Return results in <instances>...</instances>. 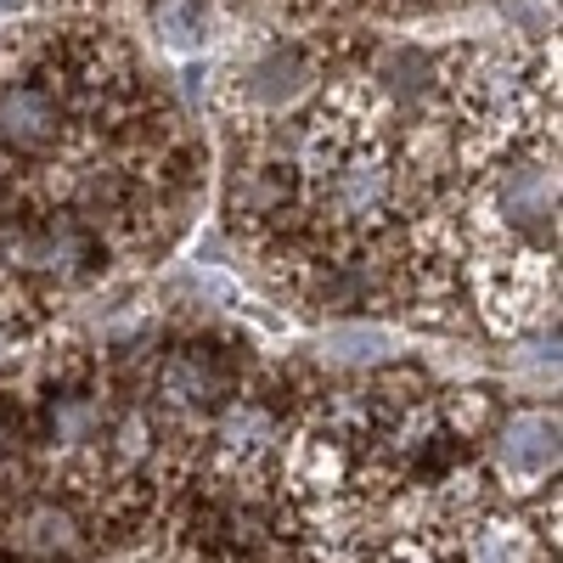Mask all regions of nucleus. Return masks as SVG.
Returning a JSON list of instances; mask_svg holds the SVG:
<instances>
[{
	"instance_id": "obj_1",
	"label": "nucleus",
	"mask_w": 563,
	"mask_h": 563,
	"mask_svg": "<svg viewBox=\"0 0 563 563\" xmlns=\"http://www.w3.org/2000/svg\"><path fill=\"white\" fill-rule=\"evenodd\" d=\"M102 249L85 225L74 220H45V225H18L0 231V271L12 282H40V288H74L97 271Z\"/></svg>"
},
{
	"instance_id": "obj_2",
	"label": "nucleus",
	"mask_w": 563,
	"mask_h": 563,
	"mask_svg": "<svg viewBox=\"0 0 563 563\" xmlns=\"http://www.w3.org/2000/svg\"><path fill=\"white\" fill-rule=\"evenodd\" d=\"M231 389V372L209 344H175L158 355L153 366V400L175 417H203L225 400Z\"/></svg>"
},
{
	"instance_id": "obj_3",
	"label": "nucleus",
	"mask_w": 563,
	"mask_h": 563,
	"mask_svg": "<svg viewBox=\"0 0 563 563\" xmlns=\"http://www.w3.org/2000/svg\"><path fill=\"white\" fill-rule=\"evenodd\" d=\"M63 135V97L45 79H12L0 85V153L34 158L52 153Z\"/></svg>"
},
{
	"instance_id": "obj_4",
	"label": "nucleus",
	"mask_w": 563,
	"mask_h": 563,
	"mask_svg": "<svg viewBox=\"0 0 563 563\" xmlns=\"http://www.w3.org/2000/svg\"><path fill=\"white\" fill-rule=\"evenodd\" d=\"M79 552H85V519L68 501H57V496H34V501H23L7 519V558L68 563Z\"/></svg>"
},
{
	"instance_id": "obj_5",
	"label": "nucleus",
	"mask_w": 563,
	"mask_h": 563,
	"mask_svg": "<svg viewBox=\"0 0 563 563\" xmlns=\"http://www.w3.org/2000/svg\"><path fill=\"white\" fill-rule=\"evenodd\" d=\"M496 474L512 485V490H530V485H547L552 467H558V417L530 406V411H512L501 429H496Z\"/></svg>"
},
{
	"instance_id": "obj_6",
	"label": "nucleus",
	"mask_w": 563,
	"mask_h": 563,
	"mask_svg": "<svg viewBox=\"0 0 563 563\" xmlns=\"http://www.w3.org/2000/svg\"><path fill=\"white\" fill-rule=\"evenodd\" d=\"M282 440V417L265 406V400H231L220 406V422H214V462L220 474H249L254 462H265Z\"/></svg>"
},
{
	"instance_id": "obj_7",
	"label": "nucleus",
	"mask_w": 563,
	"mask_h": 563,
	"mask_svg": "<svg viewBox=\"0 0 563 563\" xmlns=\"http://www.w3.org/2000/svg\"><path fill=\"white\" fill-rule=\"evenodd\" d=\"M547 541L530 519H479L467 530V563H541Z\"/></svg>"
},
{
	"instance_id": "obj_8",
	"label": "nucleus",
	"mask_w": 563,
	"mask_h": 563,
	"mask_svg": "<svg viewBox=\"0 0 563 563\" xmlns=\"http://www.w3.org/2000/svg\"><path fill=\"white\" fill-rule=\"evenodd\" d=\"M90 440H102V400L90 389H68V395H57L52 406H45V445L52 451L74 456Z\"/></svg>"
},
{
	"instance_id": "obj_9",
	"label": "nucleus",
	"mask_w": 563,
	"mask_h": 563,
	"mask_svg": "<svg viewBox=\"0 0 563 563\" xmlns=\"http://www.w3.org/2000/svg\"><path fill=\"white\" fill-rule=\"evenodd\" d=\"M158 456V422L147 406H124L113 417V429H108V462L124 467V474H135V467H147Z\"/></svg>"
},
{
	"instance_id": "obj_10",
	"label": "nucleus",
	"mask_w": 563,
	"mask_h": 563,
	"mask_svg": "<svg viewBox=\"0 0 563 563\" xmlns=\"http://www.w3.org/2000/svg\"><path fill=\"white\" fill-rule=\"evenodd\" d=\"M434 411H440V429L445 434H479L485 422H490V395L485 389H451V395H440L434 400Z\"/></svg>"
},
{
	"instance_id": "obj_11",
	"label": "nucleus",
	"mask_w": 563,
	"mask_h": 563,
	"mask_svg": "<svg viewBox=\"0 0 563 563\" xmlns=\"http://www.w3.org/2000/svg\"><path fill=\"white\" fill-rule=\"evenodd\" d=\"M333 344H339V355H350V361H378L384 355V333H366V327H333Z\"/></svg>"
},
{
	"instance_id": "obj_12",
	"label": "nucleus",
	"mask_w": 563,
	"mask_h": 563,
	"mask_svg": "<svg viewBox=\"0 0 563 563\" xmlns=\"http://www.w3.org/2000/svg\"><path fill=\"white\" fill-rule=\"evenodd\" d=\"M384 563H445V552L422 536V541H400V547H389V558Z\"/></svg>"
},
{
	"instance_id": "obj_13",
	"label": "nucleus",
	"mask_w": 563,
	"mask_h": 563,
	"mask_svg": "<svg viewBox=\"0 0 563 563\" xmlns=\"http://www.w3.org/2000/svg\"><path fill=\"white\" fill-rule=\"evenodd\" d=\"M12 445H18V440H12V422L0 417V474H7V462H12Z\"/></svg>"
}]
</instances>
